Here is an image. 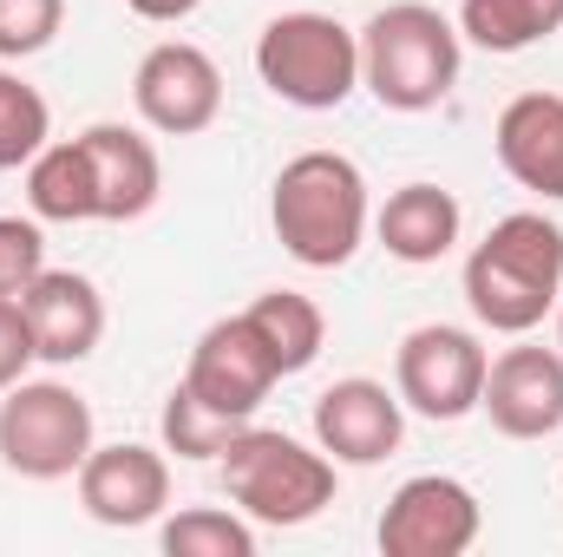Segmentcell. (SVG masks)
<instances>
[{
	"mask_svg": "<svg viewBox=\"0 0 563 557\" xmlns=\"http://www.w3.org/2000/svg\"><path fill=\"white\" fill-rule=\"evenodd\" d=\"M563 295V223L544 210L498 217L472 256H465V308L492 335H531L544 315H558Z\"/></svg>",
	"mask_w": 563,
	"mask_h": 557,
	"instance_id": "obj_1",
	"label": "cell"
},
{
	"mask_svg": "<svg viewBox=\"0 0 563 557\" xmlns=\"http://www.w3.org/2000/svg\"><path fill=\"white\" fill-rule=\"evenodd\" d=\"M269 223H276V243L301 270L354 263V250L374 230V204H367L361 164L341 157V151L288 157L276 171V184H269Z\"/></svg>",
	"mask_w": 563,
	"mask_h": 557,
	"instance_id": "obj_2",
	"label": "cell"
},
{
	"mask_svg": "<svg viewBox=\"0 0 563 557\" xmlns=\"http://www.w3.org/2000/svg\"><path fill=\"white\" fill-rule=\"evenodd\" d=\"M223 492L230 505L250 518V525H269V532H295L308 518H321L334 505V459L295 433H276V426H243L223 459Z\"/></svg>",
	"mask_w": 563,
	"mask_h": 557,
	"instance_id": "obj_3",
	"label": "cell"
},
{
	"mask_svg": "<svg viewBox=\"0 0 563 557\" xmlns=\"http://www.w3.org/2000/svg\"><path fill=\"white\" fill-rule=\"evenodd\" d=\"M459 26L426 0H394L361 26V86L387 112H432L459 86Z\"/></svg>",
	"mask_w": 563,
	"mask_h": 557,
	"instance_id": "obj_4",
	"label": "cell"
},
{
	"mask_svg": "<svg viewBox=\"0 0 563 557\" xmlns=\"http://www.w3.org/2000/svg\"><path fill=\"white\" fill-rule=\"evenodd\" d=\"M256 79L295 112H334L361 86V33L334 13H276L256 33Z\"/></svg>",
	"mask_w": 563,
	"mask_h": 557,
	"instance_id": "obj_5",
	"label": "cell"
},
{
	"mask_svg": "<svg viewBox=\"0 0 563 557\" xmlns=\"http://www.w3.org/2000/svg\"><path fill=\"white\" fill-rule=\"evenodd\" d=\"M92 452V407L66 381H13L0 394V466L13 479L53 485L79 479Z\"/></svg>",
	"mask_w": 563,
	"mask_h": 557,
	"instance_id": "obj_6",
	"label": "cell"
},
{
	"mask_svg": "<svg viewBox=\"0 0 563 557\" xmlns=\"http://www.w3.org/2000/svg\"><path fill=\"white\" fill-rule=\"evenodd\" d=\"M485 368H492V354H485V341L472 328L426 321V328H413L400 341V354H394V394H400L407 414L452 426V419L478 414Z\"/></svg>",
	"mask_w": 563,
	"mask_h": 557,
	"instance_id": "obj_7",
	"label": "cell"
},
{
	"mask_svg": "<svg viewBox=\"0 0 563 557\" xmlns=\"http://www.w3.org/2000/svg\"><path fill=\"white\" fill-rule=\"evenodd\" d=\"M276 381H282V368L250 315L210 321L197 335V348H190V368H184V387L223 419H256V407L276 394Z\"/></svg>",
	"mask_w": 563,
	"mask_h": 557,
	"instance_id": "obj_8",
	"label": "cell"
},
{
	"mask_svg": "<svg viewBox=\"0 0 563 557\" xmlns=\"http://www.w3.org/2000/svg\"><path fill=\"white\" fill-rule=\"evenodd\" d=\"M132 106L151 132L164 139H197L223 112V73L203 46L190 40H157L132 73Z\"/></svg>",
	"mask_w": 563,
	"mask_h": 557,
	"instance_id": "obj_9",
	"label": "cell"
},
{
	"mask_svg": "<svg viewBox=\"0 0 563 557\" xmlns=\"http://www.w3.org/2000/svg\"><path fill=\"white\" fill-rule=\"evenodd\" d=\"M485 532L478 492L445 479V472H420L407 479L387 512H380V551L387 557H465Z\"/></svg>",
	"mask_w": 563,
	"mask_h": 557,
	"instance_id": "obj_10",
	"label": "cell"
},
{
	"mask_svg": "<svg viewBox=\"0 0 563 557\" xmlns=\"http://www.w3.org/2000/svg\"><path fill=\"white\" fill-rule=\"evenodd\" d=\"M79 505H86V518H99L112 532L157 525L170 505V459L157 446H139V439L92 446L79 466Z\"/></svg>",
	"mask_w": 563,
	"mask_h": 557,
	"instance_id": "obj_11",
	"label": "cell"
},
{
	"mask_svg": "<svg viewBox=\"0 0 563 557\" xmlns=\"http://www.w3.org/2000/svg\"><path fill=\"white\" fill-rule=\"evenodd\" d=\"M407 439V407L387 381H367V374H347L334 387H321L314 401V446L334 459V466H380L394 459Z\"/></svg>",
	"mask_w": 563,
	"mask_h": 557,
	"instance_id": "obj_12",
	"label": "cell"
},
{
	"mask_svg": "<svg viewBox=\"0 0 563 557\" xmlns=\"http://www.w3.org/2000/svg\"><path fill=\"white\" fill-rule=\"evenodd\" d=\"M478 414L505 439H551L563 426V348H538L518 335V348L485 368Z\"/></svg>",
	"mask_w": 563,
	"mask_h": 557,
	"instance_id": "obj_13",
	"label": "cell"
},
{
	"mask_svg": "<svg viewBox=\"0 0 563 557\" xmlns=\"http://www.w3.org/2000/svg\"><path fill=\"white\" fill-rule=\"evenodd\" d=\"M20 315L33 328V354L46 368H73L106 341V295L79 270H40L33 288L20 295Z\"/></svg>",
	"mask_w": 563,
	"mask_h": 557,
	"instance_id": "obj_14",
	"label": "cell"
},
{
	"mask_svg": "<svg viewBox=\"0 0 563 557\" xmlns=\"http://www.w3.org/2000/svg\"><path fill=\"white\" fill-rule=\"evenodd\" d=\"M79 151L92 164V197H99V223H139L144 210L157 204L164 190V164L144 132L132 125H86L79 132Z\"/></svg>",
	"mask_w": 563,
	"mask_h": 557,
	"instance_id": "obj_15",
	"label": "cell"
},
{
	"mask_svg": "<svg viewBox=\"0 0 563 557\" xmlns=\"http://www.w3.org/2000/svg\"><path fill=\"white\" fill-rule=\"evenodd\" d=\"M492 144H498V164H505L511 184L563 204V99L558 92H518L498 112Z\"/></svg>",
	"mask_w": 563,
	"mask_h": 557,
	"instance_id": "obj_16",
	"label": "cell"
},
{
	"mask_svg": "<svg viewBox=\"0 0 563 557\" xmlns=\"http://www.w3.org/2000/svg\"><path fill=\"white\" fill-rule=\"evenodd\" d=\"M459 223H465V210H459V197H452L445 184H400V190L380 204L374 237H380V250H387L394 263L426 270V263L452 256Z\"/></svg>",
	"mask_w": 563,
	"mask_h": 557,
	"instance_id": "obj_17",
	"label": "cell"
},
{
	"mask_svg": "<svg viewBox=\"0 0 563 557\" xmlns=\"http://www.w3.org/2000/svg\"><path fill=\"white\" fill-rule=\"evenodd\" d=\"M26 204L40 223H99V197H92V164L79 139L46 144L26 164Z\"/></svg>",
	"mask_w": 563,
	"mask_h": 557,
	"instance_id": "obj_18",
	"label": "cell"
},
{
	"mask_svg": "<svg viewBox=\"0 0 563 557\" xmlns=\"http://www.w3.org/2000/svg\"><path fill=\"white\" fill-rule=\"evenodd\" d=\"M551 33H563V0H465L459 7V40L478 53H531Z\"/></svg>",
	"mask_w": 563,
	"mask_h": 557,
	"instance_id": "obj_19",
	"label": "cell"
},
{
	"mask_svg": "<svg viewBox=\"0 0 563 557\" xmlns=\"http://www.w3.org/2000/svg\"><path fill=\"white\" fill-rule=\"evenodd\" d=\"M243 315H250V321H256V335L269 341V354H276L282 381L321 361V341H328V315H321L308 295H295V288H263V295H256Z\"/></svg>",
	"mask_w": 563,
	"mask_h": 557,
	"instance_id": "obj_20",
	"label": "cell"
},
{
	"mask_svg": "<svg viewBox=\"0 0 563 557\" xmlns=\"http://www.w3.org/2000/svg\"><path fill=\"white\" fill-rule=\"evenodd\" d=\"M157 545H164L170 557H256V525H250L236 505H230V512L190 505V512L164 518Z\"/></svg>",
	"mask_w": 563,
	"mask_h": 557,
	"instance_id": "obj_21",
	"label": "cell"
},
{
	"mask_svg": "<svg viewBox=\"0 0 563 557\" xmlns=\"http://www.w3.org/2000/svg\"><path fill=\"white\" fill-rule=\"evenodd\" d=\"M157 426H164V452H177V459H223V446L250 426V419H223L210 414L184 381L164 394V414H157Z\"/></svg>",
	"mask_w": 563,
	"mask_h": 557,
	"instance_id": "obj_22",
	"label": "cell"
},
{
	"mask_svg": "<svg viewBox=\"0 0 563 557\" xmlns=\"http://www.w3.org/2000/svg\"><path fill=\"white\" fill-rule=\"evenodd\" d=\"M46 144H53V112H46V99H40L20 73L0 66V171L33 164Z\"/></svg>",
	"mask_w": 563,
	"mask_h": 557,
	"instance_id": "obj_23",
	"label": "cell"
},
{
	"mask_svg": "<svg viewBox=\"0 0 563 557\" xmlns=\"http://www.w3.org/2000/svg\"><path fill=\"white\" fill-rule=\"evenodd\" d=\"M66 0H0V59H33L59 40Z\"/></svg>",
	"mask_w": 563,
	"mask_h": 557,
	"instance_id": "obj_24",
	"label": "cell"
},
{
	"mask_svg": "<svg viewBox=\"0 0 563 557\" xmlns=\"http://www.w3.org/2000/svg\"><path fill=\"white\" fill-rule=\"evenodd\" d=\"M46 270V237L40 217H0V295H26L33 276Z\"/></svg>",
	"mask_w": 563,
	"mask_h": 557,
	"instance_id": "obj_25",
	"label": "cell"
},
{
	"mask_svg": "<svg viewBox=\"0 0 563 557\" xmlns=\"http://www.w3.org/2000/svg\"><path fill=\"white\" fill-rule=\"evenodd\" d=\"M40 354H33V328H26V315H20V302L13 295H0V394L13 387V381H26V368H33Z\"/></svg>",
	"mask_w": 563,
	"mask_h": 557,
	"instance_id": "obj_26",
	"label": "cell"
},
{
	"mask_svg": "<svg viewBox=\"0 0 563 557\" xmlns=\"http://www.w3.org/2000/svg\"><path fill=\"white\" fill-rule=\"evenodd\" d=\"M139 20H151V26H177V20H190L203 0H125Z\"/></svg>",
	"mask_w": 563,
	"mask_h": 557,
	"instance_id": "obj_27",
	"label": "cell"
},
{
	"mask_svg": "<svg viewBox=\"0 0 563 557\" xmlns=\"http://www.w3.org/2000/svg\"><path fill=\"white\" fill-rule=\"evenodd\" d=\"M558 348H563V295H558Z\"/></svg>",
	"mask_w": 563,
	"mask_h": 557,
	"instance_id": "obj_28",
	"label": "cell"
}]
</instances>
